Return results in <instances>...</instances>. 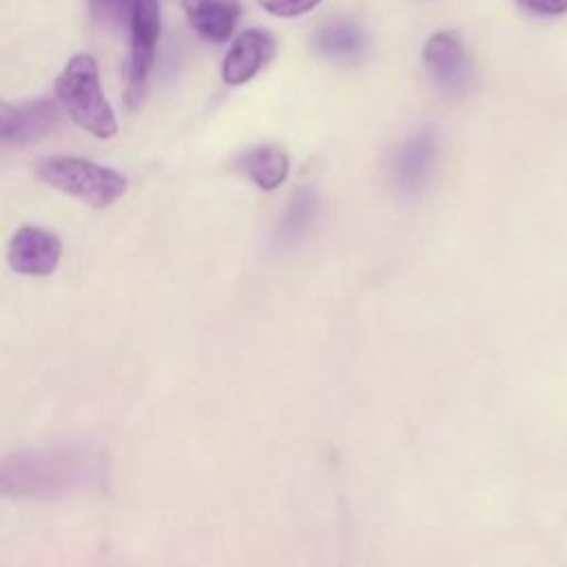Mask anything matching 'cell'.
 I'll list each match as a JSON object with an SVG mask.
<instances>
[{
    "label": "cell",
    "instance_id": "cell-7",
    "mask_svg": "<svg viewBox=\"0 0 567 567\" xmlns=\"http://www.w3.org/2000/svg\"><path fill=\"white\" fill-rule=\"evenodd\" d=\"M423 62L430 78L445 91H463L470 80V64L463 42L452 31L434 33L423 49Z\"/></svg>",
    "mask_w": 567,
    "mask_h": 567
},
{
    "label": "cell",
    "instance_id": "cell-6",
    "mask_svg": "<svg viewBox=\"0 0 567 567\" xmlns=\"http://www.w3.org/2000/svg\"><path fill=\"white\" fill-rule=\"evenodd\" d=\"M62 244L58 235L40 226H22L9 241V266L20 275H51L60 261Z\"/></svg>",
    "mask_w": 567,
    "mask_h": 567
},
{
    "label": "cell",
    "instance_id": "cell-13",
    "mask_svg": "<svg viewBox=\"0 0 567 567\" xmlns=\"http://www.w3.org/2000/svg\"><path fill=\"white\" fill-rule=\"evenodd\" d=\"M137 0H89L91 16L95 22L109 29L131 27V16Z\"/></svg>",
    "mask_w": 567,
    "mask_h": 567
},
{
    "label": "cell",
    "instance_id": "cell-5",
    "mask_svg": "<svg viewBox=\"0 0 567 567\" xmlns=\"http://www.w3.org/2000/svg\"><path fill=\"white\" fill-rule=\"evenodd\" d=\"M439 159V140L430 128L410 135L390 157V179L396 193L405 197L419 195L434 173Z\"/></svg>",
    "mask_w": 567,
    "mask_h": 567
},
{
    "label": "cell",
    "instance_id": "cell-16",
    "mask_svg": "<svg viewBox=\"0 0 567 567\" xmlns=\"http://www.w3.org/2000/svg\"><path fill=\"white\" fill-rule=\"evenodd\" d=\"M529 13L538 16H560L567 11V0H516Z\"/></svg>",
    "mask_w": 567,
    "mask_h": 567
},
{
    "label": "cell",
    "instance_id": "cell-10",
    "mask_svg": "<svg viewBox=\"0 0 567 567\" xmlns=\"http://www.w3.org/2000/svg\"><path fill=\"white\" fill-rule=\"evenodd\" d=\"M315 49L330 60L352 62L365 49V33L352 20H332L315 35Z\"/></svg>",
    "mask_w": 567,
    "mask_h": 567
},
{
    "label": "cell",
    "instance_id": "cell-1",
    "mask_svg": "<svg viewBox=\"0 0 567 567\" xmlns=\"http://www.w3.org/2000/svg\"><path fill=\"white\" fill-rule=\"evenodd\" d=\"M102 458L84 450H20L0 456V496L55 498L102 481Z\"/></svg>",
    "mask_w": 567,
    "mask_h": 567
},
{
    "label": "cell",
    "instance_id": "cell-11",
    "mask_svg": "<svg viewBox=\"0 0 567 567\" xmlns=\"http://www.w3.org/2000/svg\"><path fill=\"white\" fill-rule=\"evenodd\" d=\"M239 168L259 188L275 190L277 186H281L286 182L290 162H288V155L279 146L264 144V146H255V148L246 151L239 157Z\"/></svg>",
    "mask_w": 567,
    "mask_h": 567
},
{
    "label": "cell",
    "instance_id": "cell-12",
    "mask_svg": "<svg viewBox=\"0 0 567 567\" xmlns=\"http://www.w3.org/2000/svg\"><path fill=\"white\" fill-rule=\"evenodd\" d=\"M319 215V197L312 188H301L288 204L279 228H277V244L284 248H290L299 244L310 228L315 226V219Z\"/></svg>",
    "mask_w": 567,
    "mask_h": 567
},
{
    "label": "cell",
    "instance_id": "cell-14",
    "mask_svg": "<svg viewBox=\"0 0 567 567\" xmlns=\"http://www.w3.org/2000/svg\"><path fill=\"white\" fill-rule=\"evenodd\" d=\"M0 142H27L24 106L0 102Z\"/></svg>",
    "mask_w": 567,
    "mask_h": 567
},
{
    "label": "cell",
    "instance_id": "cell-15",
    "mask_svg": "<svg viewBox=\"0 0 567 567\" xmlns=\"http://www.w3.org/2000/svg\"><path fill=\"white\" fill-rule=\"evenodd\" d=\"M268 13L279 18H295L315 9L321 0H257Z\"/></svg>",
    "mask_w": 567,
    "mask_h": 567
},
{
    "label": "cell",
    "instance_id": "cell-8",
    "mask_svg": "<svg viewBox=\"0 0 567 567\" xmlns=\"http://www.w3.org/2000/svg\"><path fill=\"white\" fill-rule=\"evenodd\" d=\"M272 49H275V42L266 31L248 29L239 33V38L233 42L221 64L224 82L230 86H237L252 80L259 73V69L270 60Z\"/></svg>",
    "mask_w": 567,
    "mask_h": 567
},
{
    "label": "cell",
    "instance_id": "cell-4",
    "mask_svg": "<svg viewBox=\"0 0 567 567\" xmlns=\"http://www.w3.org/2000/svg\"><path fill=\"white\" fill-rule=\"evenodd\" d=\"M159 40V2L137 0L131 16V64H128V89L126 102L135 109L144 95L148 73L155 62Z\"/></svg>",
    "mask_w": 567,
    "mask_h": 567
},
{
    "label": "cell",
    "instance_id": "cell-2",
    "mask_svg": "<svg viewBox=\"0 0 567 567\" xmlns=\"http://www.w3.org/2000/svg\"><path fill=\"white\" fill-rule=\"evenodd\" d=\"M55 95L80 128L102 140L117 133V120L109 100L104 97L93 55L75 53L66 62L55 80Z\"/></svg>",
    "mask_w": 567,
    "mask_h": 567
},
{
    "label": "cell",
    "instance_id": "cell-3",
    "mask_svg": "<svg viewBox=\"0 0 567 567\" xmlns=\"http://www.w3.org/2000/svg\"><path fill=\"white\" fill-rule=\"evenodd\" d=\"M38 177L89 206L104 208L117 202L126 190V177L115 168L69 155L47 157L38 166Z\"/></svg>",
    "mask_w": 567,
    "mask_h": 567
},
{
    "label": "cell",
    "instance_id": "cell-9",
    "mask_svg": "<svg viewBox=\"0 0 567 567\" xmlns=\"http://www.w3.org/2000/svg\"><path fill=\"white\" fill-rule=\"evenodd\" d=\"M188 24L210 42H226L239 18L237 0H179Z\"/></svg>",
    "mask_w": 567,
    "mask_h": 567
}]
</instances>
